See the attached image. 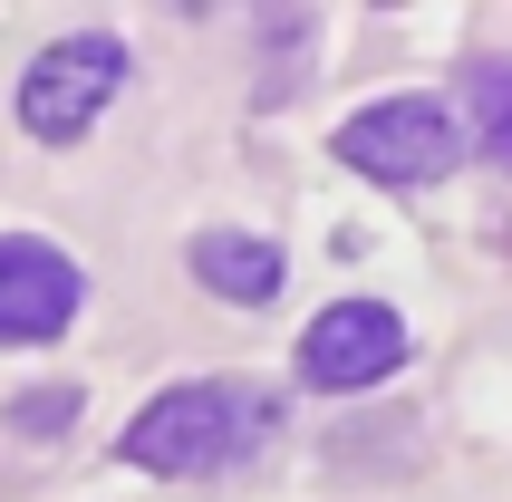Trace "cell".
Wrapping results in <instances>:
<instances>
[{
	"label": "cell",
	"instance_id": "obj_1",
	"mask_svg": "<svg viewBox=\"0 0 512 502\" xmlns=\"http://www.w3.org/2000/svg\"><path fill=\"white\" fill-rule=\"evenodd\" d=\"M271 435H281V396H261L252 377H194V387H165L155 406H136L116 445L145 474H223Z\"/></svg>",
	"mask_w": 512,
	"mask_h": 502
},
{
	"label": "cell",
	"instance_id": "obj_2",
	"mask_svg": "<svg viewBox=\"0 0 512 502\" xmlns=\"http://www.w3.org/2000/svg\"><path fill=\"white\" fill-rule=\"evenodd\" d=\"M329 155L348 174H368V184H445L464 165V126L435 97H377L329 136Z\"/></svg>",
	"mask_w": 512,
	"mask_h": 502
},
{
	"label": "cell",
	"instance_id": "obj_3",
	"mask_svg": "<svg viewBox=\"0 0 512 502\" xmlns=\"http://www.w3.org/2000/svg\"><path fill=\"white\" fill-rule=\"evenodd\" d=\"M116 87H126V39H107V29L49 39V49L29 58V78H20V126L39 145H78L116 107Z\"/></svg>",
	"mask_w": 512,
	"mask_h": 502
},
{
	"label": "cell",
	"instance_id": "obj_4",
	"mask_svg": "<svg viewBox=\"0 0 512 502\" xmlns=\"http://www.w3.org/2000/svg\"><path fill=\"white\" fill-rule=\"evenodd\" d=\"M87 271L39 232H0V348H49L78 329Z\"/></svg>",
	"mask_w": 512,
	"mask_h": 502
},
{
	"label": "cell",
	"instance_id": "obj_5",
	"mask_svg": "<svg viewBox=\"0 0 512 502\" xmlns=\"http://www.w3.org/2000/svg\"><path fill=\"white\" fill-rule=\"evenodd\" d=\"M397 367H406V319L387 300H329L300 329V377L319 396H358L377 377H397Z\"/></svg>",
	"mask_w": 512,
	"mask_h": 502
},
{
	"label": "cell",
	"instance_id": "obj_6",
	"mask_svg": "<svg viewBox=\"0 0 512 502\" xmlns=\"http://www.w3.org/2000/svg\"><path fill=\"white\" fill-rule=\"evenodd\" d=\"M281 242L271 232H232V223H213V232H194V280L213 290V300H232V309H261V300H281Z\"/></svg>",
	"mask_w": 512,
	"mask_h": 502
},
{
	"label": "cell",
	"instance_id": "obj_7",
	"mask_svg": "<svg viewBox=\"0 0 512 502\" xmlns=\"http://www.w3.org/2000/svg\"><path fill=\"white\" fill-rule=\"evenodd\" d=\"M474 136H484V155L512 174V58L474 68Z\"/></svg>",
	"mask_w": 512,
	"mask_h": 502
},
{
	"label": "cell",
	"instance_id": "obj_8",
	"mask_svg": "<svg viewBox=\"0 0 512 502\" xmlns=\"http://www.w3.org/2000/svg\"><path fill=\"white\" fill-rule=\"evenodd\" d=\"M78 406H87L78 387H39V396H20V406H10V425H20V435H58Z\"/></svg>",
	"mask_w": 512,
	"mask_h": 502
}]
</instances>
